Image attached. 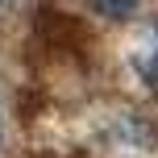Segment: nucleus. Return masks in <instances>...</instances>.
<instances>
[{"label": "nucleus", "mask_w": 158, "mask_h": 158, "mask_svg": "<svg viewBox=\"0 0 158 158\" xmlns=\"http://www.w3.org/2000/svg\"><path fill=\"white\" fill-rule=\"evenodd\" d=\"M54 158H83V154H54Z\"/></svg>", "instance_id": "obj_3"}, {"label": "nucleus", "mask_w": 158, "mask_h": 158, "mask_svg": "<svg viewBox=\"0 0 158 158\" xmlns=\"http://www.w3.org/2000/svg\"><path fill=\"white\" fill-rule=\"evenodd\" d=\"M137 75H142L146 83H150L154 92H158V25L150 29V46L137 54Z\"/></svg>", "instance_id": "obj_1"}, {"label": "nucleus", "mask_w": 158, "mask_h": 158, "mask_svg": "<svg viewBox=\"0 0 158 158\" xmlns=\"http://www.w3.org/2000/svg\"><path fill=\"white\" fill-rule=\"evenodd\" d=\"M92 8L100 17H112V21H129L137 13V0H92Z\"/></svg>", "instance_id": "obj_2"}]
</instances>
